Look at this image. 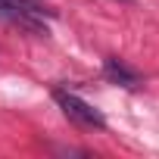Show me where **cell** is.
<instances>
[{
  "mask_svg": "<svg viewBox=\"0 0 159 159\" xmlns=\"http://www.w3.org/2000/svg\"><path fill=\"white\" fill-rule=\"evenodd\" d=\"M53 10L41 0H0V19L10 22V25H19V28H28V31H44V16H50Z\"/></svg>",
  "mask_w": 159,
  "mask_h": 159,
  "instance_id": "6da1fadb",
  "label": "cell"
},
{
  "mask_svg": "<svg viewBox=\"0 0 159 159\" xmlns=\"http://www.w3.org/2000/svg\"><path fill=\"white\" fill-rule=\"evenodd\" d=\"M103 72H106V78L109 81H116V84H122V88H137L140 84V75L134 72V69H128L122 59H106L103 62Z\"/></svg>",
  "mask_w": 159,
  "mask_h": 159,
  "instance_id": "3957f363",
  "label": "cell"
},
{
  "mask_svg": "<svg viewBox=\"0 0 159 159\" xmlns=\"http://www.w3.org/2000/svg\"><path fill=\"white\" fill-rule=\"evenodd\" d=\"M53 100L59 103V109L75 122V125H81V128H97L103 131L106 128V119L97 106H91L88 100H81L78 94H69V91H53Z\"/></svg>",
  "mask_w": 159,
  "mask_h": 159,
  "instance_id": "7a4b0ae2",
  "label": "cell"
}]
</instances>
